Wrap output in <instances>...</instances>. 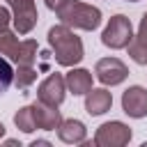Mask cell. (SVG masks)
<instances>
[{
    "label": "cell",
    "instance_id": "obj_1",
    "mask_svg": "<svg viewBox=\"0 0 147 147\" xmlns=\"http://www.w3.org/2000/svg\"><path fill=\"white\" fill-rule=\"evenodd\" d=\"M48 46L53 51V57L60 67H76L83 57H85V48L80 37L74 32V28L57 23L48 30Z\"/></svg>",
    "mask_w": 147,
    "mask_h": 147
},
{
    "label": "cell",
    "instance_id": "obj_2",
    "mask_svg": "<svg viewBox=\"0 0 147 147\" xmlns=\"http://www.w3.org/2000/svg\"><path fill=\"white\" fill-rule=\"evenodd\" d=\"M60 23L74 28V30H85L92 32L101 25V9L94 5H87L83 0H62L60 7L55 9Z\"/></svg>",
    "mask_w": 147,
    "mask_h": 147
},
{
    "label": "cell",
    "instance_id": "obj_3",
    "mask_svg": "<svg viewBox=\"0 0 147 147\" xmlns=\"http://www.w3.org/2000/svg\"><path fill=\"white\" fill-rule=\"evenodd\" d=\"M37 51H39V46L34 39H18L14 30L0 28V55H5L16 67L18 64H34Z\"/></svg>",
    "mask_w": 147,
    "mask_h": 147
},
{
    "label": "cell",
    "instance_id": "obj_4",
    "mask_svg": "<svg viewBox=\"0 0 147 147\" xmlns=\"http://www.w3.org/2000/svg\"><path fill=\"white\" fill-rule=\"evenodd\" d=\"M131 41H133V25H131V21L124 14L110 16V21L106 23V28L101 32V44L106 48L122 51V48H129Z\"/></svg>",
    "mask_w": 147,
    "mask_h": 147
},
{
    "label": "cell",
    "instance_id": "obj_5",
    "mask_svg": "<svg viewBox=\"0 0 147 147\" xmlns=\"http://www.w3.org/2000/svg\"><path fill=\"white\" fill-rule=\"evenodd\" d=\"M131 126L119 122V119H110L103 122L96 131H94V145L99 147H124L131 142Z\"/></svg>",
    "mask_w": 147,
    "mask_h": 147
},
{
    "label": "cell",
    "instance_id": "obj_6",
    "mask_svg": "<svg viewBox=\"0 0 147 147\" xmlns=\"http://www.w3.org/2000/svg\"><path fill=\"white\" fill-rule=\"evenodd\" d=\"M11 9V25L18 34H30L37 25V5L34 0H5Z\"/></svg>",
    "mask_w": 147,
    "mask_h": 147
},
{
    "label": "cell",
    "instance_id": "obj_7",
    "mask_svg": "<svg viewBox=\"0 0 147 147\" xmlns=\"http://www.w3.org/2000/svg\"><path fill=\"white\" fill-rule=\"evenodd\" d=\"M94 76L101 85L115 87V85H122L129 78V67L119 57H101L94 64Z\"/></svg>",
    "mask_w": 147,
    "mask_h": 147
},
{
    "label": "cell",
    "instance_id": "obj_8",
    "mask_svg": "<svg viewBox=\"0 0 147 147\" xmlns=\"http://www.w3.org/2000/svg\"><path fill=\"white\" fill-rule=\"evenodd\" d=\"M67 92H69V90H67V80H64V76L55 71V74H48V76L37 85V101L60 108V103L64 101Z\"/></svg>",
    "mask_w": 147,
    "mask_h": 147
},
{
    "label": "cell",
    "instance_id": "obj_9",
    "mask_svg": "<svg viewBox=\"0 0 147 147\" xmlns=\"http://www.w3.org/2000/svg\"><path fill=\"white\" fill-rule=\"evenodd\" d=\"M122 110L133 117V119H142L147 117V90L142 85H131L122 92Z\"/></svg>",
    "mask_w": 147,
    "mask_h": 147
},
{
    "label": "cell",
    "instance_id": "obj_10",
    "mask_svg": "<svg viewBox=\"0 0 147 147\" xmlns=\"http://www.w3.org/2000/svg\"><path fill=\"white\" fill-rule=\"evenodd\" d=\"M32 113H34V122L39 131H57V126L62 124V113L55 106L34 101L32 103Z\"/></svg>",
    "mask_w": 147,
    "mask_h": 147
},
{
    "label": "cell",
    "instance_id": "obj_11",
    "mask_svg": "<svg viewBox=\"0 0 147 147\" xmlns=\"http://www.w3.org/2000/svg\"><path fill=\"white\" fill-rule=\"evenodd\" d=\"M64 80H67V90L74 94V96H85L90 90H92V71L90 69H83V67H69V71L64 74Z\"/></svg>",
    "mask_w": 147,
    "mask_h": 147
},
{
    "label": "cell",
    "instance_id": "obj_12",
    "mask_svg": "<svg viewBox=\"0 0 147 147\" xmlns=\"http://www.w3.org/2000/svg\"><path fill=\"white\" fill-rule=\"evenodd\" d=\"M113 106V94L108 92V87H92L87 94H85V110L87 115L92 117H99L103 113H108Z\"/></svg>",
    "mask_w": 147,
    "mask_h": 147
},
{
    "label": "cell",
    "instance_id": "obj_13",
    "mask_svg": "<svg viewBox=\"0 0 147 147\" xmlns=\"http://www.w3.org/2000/svg\"><path fill=\"white\" fill-rule=\"evenodd\" d=\"M57 138L64 145H83L87 138V126L80 119H62V124L57 126Z\"/></svg>",
    "mask_w": 147,
    "mask_h": 147
},
{
    "label": "cell",
    "instance_id": "obj_14",
    "mask_svg": "<svg viewBox=\"0 0 147 147\" xmlns=\"http://www.w3.org/2000/svg\"><path fill=\"white\" fill-rule=\"evenodd\" d=\"M129 57L136 64H147V11L140 18L138 32L133 34V41L129 44Z\"/></svg>",
    "mask_w": 147,
    "mask_h": 147
},
{
    "label": "cell",
    "instance_id": "obj_15",
    "mask_svg": "<svg viewBox=\"0 0 147 147\" xmlns=\"http://www.w3.org/2000/svg\"><path fill=\"white\" fill-rule=\"evenodd\" d=\"M14 124H16V129L23 131V133H34V131H37V122H34V113H32V103H30V106H23V108L16 110V115H14Z\"/></svg>",
    "mask_w": 147,
    "mask_h": 147
},
{
    "label": "cell",
    "instance_id": "obj_16",
    "mask_svg": "<svg viewBox=\"0 0 147 147\" xmlns=\"http://www.w3.org/2000/svg\"><path fill=\"white\" fill-rule=\"evenodd\" d=\"M34 80H37V69L32 64H18L14 69V85L18 90H28Z\"/></svg>",
    "mask_w": 147,
    "mask_h": 147
},
{
    "label": "cell",
    "instance_id": "obj_17",
    "mask_svg": "<svg viewBox=\"0 0 147 147\" xmlns=\"http://www.w3.org/2000/svg\"><path fill=\"white\" fill-rule=\"evenodd\" d=\"M11 83H14V67L5 55H0V94H5L11 87Z\"/></svg>",
    "mask_w": 147,
    "mask_h": 147
},
{
    "label": "cell",
    "instance_id": "obj_18",
    "mask_svg": "<svg viewBox=\"0 0 147 147\" xmlns=\"http://www.w3.org/2000/svg\"><path fill=\"white\" fill-rule=\"evenodd\" d=\"M9 23H11V9L0 5V28H9Z\"/></svg>",
    "mask_w": 147,
    "mask_h": 147
},
{
    "label": "cell",
    "instance_id": "obj_19",
    "mask_svg": "<svg viewBox=\"0 0 147 147\" xmlns=\"http://www.w3.org/2000/svg\"><path fill=\"white\" fill-rule=\"evenodd\" d=\"M44 2H46V7H48L51 11H55V9L60 7V2H62V0H44Z\"/></svg>",
    "mask_w": 147,
    "mask_h": 147
},
{
    "label": "cell",
    "instance_id": "obj_20",
    "mask_svg": "<svg viewBox=\"0 0 147 147\" xmlns=\"http://www.w3.org/2000/svg\"><path fill=\"white\" fill-rule=\"evenodd\" d=\"M30 147H51V142L48 140H32Z\"/></svg>",
    "mask_w": 147,
    "mask_h": 147
},
{
    "label": "cell",
    "instance_id": "obj_21",
    "mask_svg": "<svg viewBox=\"0 0 147 147\" xmlns=\"http://www.w3.org/2000/svg\"><path fill=\"white\" fill-rule=\"evenodd\" d=\"M5 145H9V147H16V145H21L18 140H14V138H9V140H5Z\"/></svg>",
    "mask_w": 147,
    "mask_h": 147
},
{
    "label": "cell",
    "instance_id": "obj_22",
    "mask_svg": "<svg viewBox=\"0 0 147 147\" xmlns=\"http://www.w3.org/2000/svg\"><path fill=\"white\" fill-rule=\"evenodd\" d=\"M2 138H5V124L0 122V140H2Z\"/></svg>",
    "mask_w": 147,
    "mask_h": 147
},
{
    "label": "cell",
    "instance_id": "obj_23",
    "mask_svg": "<svg viewBox=\"0 0 147 147\" xmlns=\"http://www.w3.org/2000/svg\"><path fill=\"white\" fill-rule=\"evenodd\" d=\"M126 2H140V0H126Z\"/></svg>",
    "mask_w": 147,
    "mask_h": 147
}]
</instances>
